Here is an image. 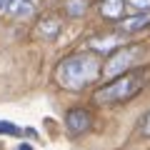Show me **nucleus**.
Returning a JSON list of instances; mask_svg holds the SVG:
<instances>
[{"label": "nucleus", "instance_id": "1", "mask_svg": "<svg viewBox=\"0 0 150 150\" xmlns=\"http://www.w3.org/2000/svg\"><path fill=\"white\" fill-rule=\"evenodd\" d=\"M103 65L100 58L93 53H75L68 55L55 70V83L65 90H83V88L93 85L100 78Z\"/></svg>", "mask_w": 150, "mask_h": 150}, {"label": "nucleus", "instance_id": "2", "mask_svg": "<svg viewBox=\"0 0 150 150\" xmlns=\"http://www.w3.org/2000/svg\"><path fill=\"white\" fill-rule=\"evenodd\" d=\"M145 83V73L143 70H130V73L118 75L112 83L103 85L100 90L95 93V103L100 105H118V103L130 100L133 95H138L140 88Z\"/></svg>", "mask_w": 150, "mask_h": 150}, {"label": "nucleus", "instance_id": "3", "mask_svg": "<svg viewBox=\"0 0 150 150\" xmlns=\"http://www.w3.org/2000/svg\"><path fill=\"white\" fill-rule=\"evenodd\" d=\"M140 50L143 48H123V50H115V53L110 55V60L105 63V70L103 73L105 75H123V73H130L135 65V60L140 58Z\"/></svg>", "mask_w": 150, "mask_h": 150}, {"label": "nucleus", "instance_id": "4", "mask_svg": "<svg viewBox=\"0 0 150 150\" xmlns=\"http://www.w3.org/2000/svg\"><path fill=\"white\" fill-rule=\"evenodd\" d=\"M65 128L70 135H83L90 128V112L83 110V108H73V110L65 115Z\"/></svg>", "mask_w": 150, "mask_h": 150}, {"label": "nucleus", "instance_id": "5", "mask_svg": "<svg viewBox=\"0 0 150 150\" xmlns=\"http://www.w3.org/2000/svg\"><path fill=\"white\" fill-rule=\"evenodd\" d=\"M145 25H150V10L135 13L133 18L123 20V23H120V30H123V33H138V30H143Z\"/></svg>", "mask_w": 150, "mask_h": 150}, {"label": "nucleus", "instance_id": "6", "mask_svg": "<svg viewBox=\"0 0 150 150\" xmlns=\"http://www.w3.org/2000/svg\"><path fill=\"white\" fill-rule=\"evenodd\" d=\"M125 10V0H103L100 3V13L108 20H120Z\"/></svg>", "mask_w": 150, "mask_h": 150}, {"label": "nucleus", "instance_id": "7", "mask_svg": "<svg viewBox=\"0 0 150 150\" xmlns=\"http://www.w3.org/2000/svg\"><path fill=\"white\" fill-rule=\"evenodd\" d=\"M115 45H120V38H112V35L93 40V50H103V53H110V50L115 48Z\"/></svg>", "mask_w": 150, "mask_h": 150}, {"label": "nucleus", "instance_id": "8", "mask_svg": "<svg viewBox=\"0 0 150 150\" xmlns=\"http://www.w3.org/2000/svg\"><path fill=\"white\" fill-rule=\"evenodd\" d=\"M38 30H40V35H43V38H55V35H58V30H60V23L53 20V18H48V20H43L40 25H38Z\"/></svg>", "mask_w": 150, "mask_h": 150}, {"label": "nucleus", "instance_id": "9", "mask_svg": "<svg viewBox=\"0 0 150 150\" xmlns=\"http://www.w3.org/2000/svg\"><path fill=\"white\" fill-rule=\"evenodd\" d=\"M68 13L70 15H83V13H85V0H70L68 3Z\"/></svg>", "mask_w": 150, "mask_h": 150}, {"label": "nucleus", "instance_id": "10", "mask_svg": "<svg viewBox=\"0 0 150 150\" xmlns=\"http://www.w3.org/2000/svg\"><path fill=\"white\" fill-rule=\"evenodd\" d=\"M0 135H23V128L13 123H0Z\"/></svg>", "mask_w": 150, "mask_h": 150}, {"label": "nucleus", "instance_id": "11", "mask_svg": "<svg viewBox=\"0 0 150 150\" xmlns=\"http://www.w3.org/2000/svg\"><path fill=\"white\" fill-rule=\"evenodd\" d=\"M128 5L133 8L135 13H143V10H148V8H150V0H128Z\"/></svg>", "mask_w": 150, "mask_h": 150}, {"label": "nucleus", "instance_id": "12", "mask_svg": "<svg viewBox=\"0 0 150 150\" xmlns=\"http://www.w3.org/2000/svg\"><path fill=\"white\" fill-rule=\"evenodd\" d=\"M140 133H143L145 138H150V110H148V115L143 118V125H140Z\"/></svg>", "mask_w": 150, "mask_h": 150}, {"label": "nucleus", "instance_id": "13", "mask_svg": "<svg viewBox=\"0 0 150 150\" xmlns=\"http://www.w3.org/2000/svg\"><path fill=\"white\" fill-rule=\"evenodd\" d=\"M3 5H5V0H0V10H3Z\"/></svg>", "mask_w": 150, "mask_h": 150}]
</instances>
